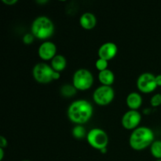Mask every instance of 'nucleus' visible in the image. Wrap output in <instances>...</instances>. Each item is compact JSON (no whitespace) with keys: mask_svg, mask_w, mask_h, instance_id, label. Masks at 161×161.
<instances>
[{"mask_svg":"<svg viewBox=\"0 0 161 161\" xmlns=\"http://www.w3.org/2000/svg\"><path fill=\"white\" fill-rule=\"evenodd\" d=\"M156 82H157V86H161V74L156 75Z\"/></svg>","mask_w":161,"mask_h":161,"instance_id":"obj_24","label":"nucleus"},{"mask_svg":"<svg viewBox=\"0 0 161 161\" xmlns=\"http://www.w3.org/2000/svg\"><path fill=\"white\" fill-rule=\"evenodd\" d=\"M80 25L83 29L91 30L97 25V18L92 13L85 12L80 16Z\"/></svg>","mask_w":161,"mask_h":161,"instance_id":"obj_12","label":"nucleus"},{"mask_svg":"<svg viewBox=\"0 0 161 161\" xmlns=\"http://www.w3.org/2000/svg\"><path fill=\"white\" fill-rule=\"evenodd\" d=\"M150 104L153 107H158L161 105V94L157 93L152 96L150 99Z\"/></svg>","mask_w":161,"mask_h":161,"instance_id":"obj_20","label":"nucleus"},{"mask_svg":"<svg viewBox=\"0 0 161 161\" xmlns=\"http://www.w3.org/2000/svg\"><path fill=\"white\" fill-rule=\"evenodd\" d=\"M115 97V91L110 86L101 85L97 87L93 94V100L97 105L101 106L108 105Z\"/></svg>","mask_w":161,"mask_h":161,"instance_id":"obj_7","label":"nucleus"},{"mask_svg":"<svg viewBox=\"0 0 161 161\" xmlns=\"http://www.w3.org/2000/svg\"><path fill=\"white\" fill-rule=\"evenodd\" d=\"M150 153L157 160H161V140H155L150 146Z\"/></svg>","mask_w":161,"mask_h":161,"instance_id":"obj_16","label":"nucleus"},{"mask_svg":"<svg viewBox=\"0 0 161 161\" xmlns=\"http://www.w3.org/2000/svg\"><path fill=\"white\" fill-rule=\"evenodd\" d=\"M7 145L8 142L6 138L3 136H0V148L4 149V148H6L7 146Z\"/></svg>","mask_w":161,"mask_h":161,"instance_id":"obj_22","label":"nucleus"},{"mask_svg":"<svg viewBox=\"0 0 161 161\" xmlns=\"http://www.w3.org/2000/svg\"><path fill=\"white\" fill-rule=\"evenodd\" d=\"M22 161H31V160H22Z\"/></svg>","mask_w":161,"mask_h":161,"instance_id":"obj_27","label":"nucleus"},{"mask_svg":"<svg viewBox=\"0 0 161 161\" xmlns=\"http://www.w3.org/2000/svg\"><path fill=\"white\" fill-rule=\"evenodd\" d=\"M153 130L148 127H138L131 132L129 138V145L134 150L141 151L150 147L155 141Z\"/></svg>","mask_w":161,"mask_h":161,"instance_id":"obj_2","label":"nucleus"},{"mask_svg":"<svg viewBox=\"0 0 161 161\" xmlns=\"http://www.w3.org/2000/svg\"><path fill=\"white\" fill-rule=\"evenodd\" d=\"M156 161H161V160H157Z\"/></svg>","mask_w":161,"mask_h":161,"instance_id":"obj_28","label":"nucleus"},{"mask_svg":"<svg viewBox=\"0 0 161 161\" xmlns=\"http://www.w3.org/2000/svg\"><path fill=\"white\" fill-rule=\"evenodd\" d=\"M38 54L43 61H51L57 55V46L51 41H44L39 47Z\"/></svg>","mask_w":161,"mask_h":161,"instance_id":"obj_10","label":"nucleus"},{"mask_svg":"<svg viewBox=\"0 0 161 161\" xmlns=\"http://www.w3.org/2000/svg\"><path fill=\"white\" fill-rule=\"evenodd\" d=\"M2 2L7 6H14L17 3V0H3Z\"/></svg>","mask_w":161,"mask_h":161,"instance_id":"obj_23","label":"nucleus"},{"mask_svg":"<svg viewBox=\"0 0 161 161\" xmlns=\"http://www.w3.org/2000/svg\"><path fill=\"white\" fill-rule=\"evenodd\" d=\"M72 136L75 139H83L85 137L86 138V135H87L86 128L83 125H75L72 128Z\"/></svg>","mask_w":161,"mask_h":161,"instance_id":"obj_17","label":"nucleus"},{"mask_svg":"<svg viewBox=\"0 0 161 161\" xmlns=\"http://www.w3.org/2000/svg\"><path fill=\"white\" fill-rule=\"evenodd\" d=\"M3 157H4V149L0 148V160H3Z\"/></svg>","mask_w":161,"mask_h":161,"instance_id":"obj_25","label":"nucleus"},{"mask_svg":"<svg viewBox=\"0 0 161 161\" xmlns=\"http://www.w3.org/2000/svg\"><path fill=\"white\" fill-rule=\"evenodd\" d=\"M142 121V115L138 110H130L126 112L121 119V124L126 130H132L138 128Z\"/></svg>","mask_w":161,"mask_h":161,"instance_id":"obj_9","label":"nucleus"},{"mask_svg":"<svg viewBox=\"0 0 161 161\" xmlns=\"http://www.w3.org/2000/svg\"><path fill=\"white\" fill-rule=\"evenodd\" d=\"M77 90L75 89V86L73 85H69V84H65L64 86H61V93L63 96L66 97H72L75 94Z\"/></svg>","mask_w":161,"mask_h":161,"instance_id":"obj_18","label":"nucleus"},{"mask_svg":"<svg viewBox=\"0 0 161 161\" xmlns=\"http://www.w3.org/2000/svg\"><path fill=\"white\" fill-rule=\"evenodd\" d=\"M32 75L38 83L46 84L53 80H58L61 76L60 72H56L52 69L50 64L47 63H38L32 69Z\"/></svg>","mask_w":161,"mask_h":161,"instance_id":"obj_4","label":"nucleus"},{"mask_svg":"<svg viewBox=\"0 0 161 161\" xmlns=\"http://www.w3.org/2000/svg\"><path fill=\"white\" fill-rule=\"evenodd\" d=\"M137 87L140 92L144 94L153 92L157 87L156 75L150 72L141 74L137 80Z\"/></svg>","mask_w":161,"mask_h":161,"instance_id":"obj_8","label":"nucleus"},{"mask_svg":"<svg viewBox=\"0 0 161 161\" xmlns=\"http://www.w3.org/2000/svg\"><path fill=\"white\" fill-rule=\"evenodd\" d=\"M34 39L35 36L31 34V32L26 33V34L23 36V38H22V41H23V42L25 45H30V44H31L34 42Z\"/></svg>","mask_w":161,"mask_h":161,"instance_id":"obj_21","label":"nucleus"},{"mask_svg":"<svg viewBox=\"0 0 161 161\" xmlns=\"http://www.w3.org/2000/svg\"><path fill=\"white\" fill-rule=\"evenodd\" d=\"M38 3H47V1H37Z\"/></svg>","mask_w":161,"mask_h":161,"instance_id":"obj_26","label":"nucleus"},{"mask_svg":"<svg viewBox=\"0 0 161 161\" xmlns=\"http://www.w3.org/2000/svg\"><path fill=\"white\" fill-rule=\"evenodd\" d=\"M97 78H98L99 82L102 83V85L112 86V85L114 83L115 81L114 72L110 69H107L105 70L102 71V72H99Z\"/></svg>","mask_w":161,"mask_h":161,"instance_id":"obj_14","label":"nucleus"},{"mask_svg":"<svg viewBox=\"0 0 161 161\" xmlns=\"http://www.w3.org/2000/svg\"><path fill=\"white\" fill-rule=\"evenodd\" d=\"M108 61H106L105 59H102V58H97V60L95 62V67L99 72H102V71L105 70V69H108Z\"/></svg>","mask_w":161,"mask_h":161,"instance_id":"obj_19","label":"nucleus"},{"mask_svg":"<svg viewBox=\"0 0 161 161\" xmlns=\"http://www.w3.org/2000/svg\"><path fill=\"white\" fill-rule=\"evenodd\" d=\"M86 140L91 147L99 151L107 148L108 144V136L107 133L98 127L93 128L88 131Z\"/></svg>","mask_w":161,"mask_h":161,"instance_id":"obj_6","label":"nucleus"},{"mask_svg":"<svg viewBox=\"0 0 161 161\" xmlns=\"http://www.w3.org/2000/svg\"><path fill=\"white\" fill-rule=\"evenodd\" d=\"M50 61H51L50 66L52 67V69L56 72H60V73L64 70L66 65H67L66 58L61 54H57Z\"/></svg>","mask_w":161,"mask_h":161,"instance_id":"obj_15","label":"nucleus"},{"mask_svg":"<svg viewBox=\"0 0 161 161\" xmlns=\"http://www.w3.org/2000/svg\"><path fill=\"white\" fill-rule=\"evenodd\" d=\"M94 108L90 102L85 99H79L72 102L68 108L69 119L76 125H83L91 119Z\"/></svg>","mask_w":161,"mask_h":161,"instance_id":"obj_1","label":"nucleus"},{"mask_svg":"<svg viewBox=\"0 0 161 161\" xmlns=\"http://www.w3.org/2000/svg\"><path fill=\"white\" fill-rule=\"evenodd\" d=\"M126 104L129 109L138 110L142 105V97L138 92H131L127 96Z\"/></svg>","mask_w":161,"mask_h":161,"instance_id":"obj_13","label":"nucleus"},{"mask_svg":"<svg viewBox=\"0 0 161 161\" xmlns=\"http://www.w3.org/2000/svg\"><path fill=\"white\" fill-rule=\"evenodd\" d=\"M31 32L35 38L40 40H47L54 32V25L51 19L46 16H39L33 20Z\"/></svg>","mask_w":161,"mask_h":161,"instance_id":"obj_3","label":"nucleus"},{"mask_svg":"<svg viewBox=\"0 0 161 161\" xmlns=\"http://www.w3.org/2000/svg\"><path fill=\"white\" fill-rule=\"evenodd\" d=\"M94 83V75L86 69H79L72 76V85L77 91H87Z\"/></svg>","mask_w":161,"mask_h":161,"instance_id":"obj_5","label":"nucleus"},{"mask_svg":"<svg viewBox=\"0 0 161 161\" xmlns=\"http://www.w3.org/2000/svg\"><path fill=\"white\" fill-rule=\"evenodd\" d=\"M117 52L118 47L116 43L113 42H106L99 47L97 55L99 58H102L108 61L116 56Z\"/></svg>","mask_w":161,"mask_h":161,"instance_id":"obj_11","label":"nucleus"}]
</instances>
